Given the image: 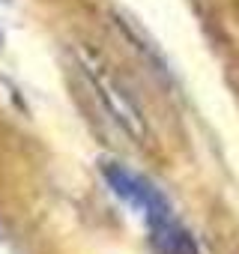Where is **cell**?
I'll return each mask as SVG.
<instances>
[{
    "instance_id": "1",
    "label": "cell",
    "mask_w": 239,
    "mask_h": 254,
    "mask_svg": "<svg viewBox=\"0 0 239 254\" xmlns=\"http://www.w3.org/2000/svg\"><path fill=\"white\" fill-rule=\"evenodd\" d=\"M102 177H105V183L111 186V191H114L120 200H126L129 206H135V209L147 218V224H153V221H159V218L174 215V209H171L168 197H165V194L150 183V180H144L141 174L129 171L126 165L108 162V165H102Z\"/></svg>"
},
{
    "instance_id": "3",
    "label": "cell",
    "mask_w": 239,
    "mask_h": 254,
    "mask_svg": "<svg viewBox=\"0 0 239 254\" xmlns=\"http://www.w3.org/2000/svg\"><path fill=\"white\" fill-rule=\"evenodd\" d=\"M150 236H153V245L162 254H200L194 236L177 221V215H168V218L153 221L150 224Z\"/></svg>"
},
{
    "instance_id": "2",
    "label": "cell",
    "mask_w": 239,
    "mask_h": 254,
    "mask_svg": "<svg viewBox=\"0 0 239 254\" xmlns=\"http://www.w3.org/2000/svg\"><path fill=\"white\" fill-rule=\"evenodd\" d=\"M87 78H90V84H93V90H96V96H99V102L105 105V111L111 114V120L120 126L123 132H129L132 138H144V120H141V114H138V108L126 99V93H120V87L99 69V66H87Z\"/></svg>"
}]
</instances>
